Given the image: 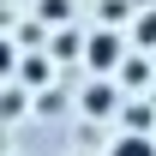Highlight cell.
<instances>
[{"instance_id": "1", "label": "cell", "mask_w": 156, "mask_h": 156, "mask_svg": "<svg viewBox=\"0 0 156 156\" xmlns=\"http://www.w3.org/2000/svg\"><path fill=\"white\" fill-rule=\"evenodd\" d=\"M120 90H126V84H120L114 72H96L90 84H84V96H78V114H84V120H108V114H120V108H126V102H120Z\"/></svg>"}, {"instance_id": "2", "label": "cell", "mask_w": 156, "mask_h": 156, "mask_svg": "<svg viewBox=\"0 0 156 156\" xmlns=\"http://www.w3.org/2000/svg\"><path fill=\"white\" fill-rule=\"evenodd\" d=\"M120 60H126V42L114 30H90L84 36V66L90 72H120Z\"/></svg>"}, {"instance_id": "3", "label": "cell", "mask_w": 156, "mask_h": 156, "mask_svg": "<svg viewBox=\"0 0 156 156\" xmlns=\"http://www.w3.org/2000/svg\"><path fill=\"white\" fill-rule=\"evenodd\" d=\"M108 156H156V132H132V126H126V132L108 144Z\"/></svg>"}, {"instance_id": "4", "label": "cell", "mask_w": 156, "mask_h": 156, "mask_svg": "<svg viewBox=\"0 0 156 156\" xmlns=\"http://www.w3.org/2000/svg\"><path fill=\"white\" fill-rule=\"evenodd\" d=\"M120 84H150V48H138V54L120 60Z\"/></svg>"}, {"instance_id": "5", "label": "cell", "mask_w": 156, "mask_h": 156, "mask_svg": "<svg viewBox=\"0 0 156 156\" xmlns=\"http://www.w3.org/2000/svg\"><path fill=\"white\" fill-rule=\"evenodd\" d=\"M120 120H126L132 132H156V108H150V102H126V108H120Z\"/></svg>"}, {"instance_id": "6", "label": "cell", "mask_w": 156, "mask_h": 156, "mask_svg": "<svg viewBox=\"0 0 156 156\" xmlns=\"http://www.w3.org/2000/svg\"><path fill=\"white\" fill-rule=\"evenodd\" d=\"M18 72H24V84H48V78H54V54H48V60H42V54H24Z\"/></svg>"}, {"instance_id": "7", "label": "cell", "mask_w": 156, "mask_h": 156, "mask_svg": "<svg viewBox=\"0 0 156 156\" xmlns=\"http://www.w3.org/2000/svg\"><path fill=\"white\" fill-rule=\"evenodd\" d=\"M66 18H72V0H36V24H54L60 30Z\"/></svg>"}, {"instance_id": "8", "label": "cell", "mask_w": 156, "mask_h": 156, "mask_svg": "<svg viewBox=\"0 0 156 156\" xmlns=\"http://www.w3.org/2000/svg\"><path fill=\"white\" fill-rule=\"evenodd\" d=\"M132 42L138 48H156V6H144V12L132 18Z\"/></svg>"}, {"instance_id": "9", "label": "cell", "mask_w": 156, "mask_h": 156, "mask_svg": "<svg viewBox=\"0 0 156 156\" xmlns=\"http://www.w3.org/2000/svg\"><path fill=\"white\" fill-rule=\"evenodd\" d=\"M18 60H24V48H18L12 36H0V78H12V72H18Z\"/></svg>"}, {"instance_id": "10", "label": "cell", "mask_w": 156, "mask_h": 156, "mask_svg": "<svg viewBox=\"0 0 156 156\" xmlns=\"http://www.w3.org/2000/svg\"><path fill=\"white\" fill-rule=\"evenodd\" d=\"M48 54H54V60H72V54H78V36L66 30V24L54 30V48H48Z\"/></svg>"}, {"instance_id": "11", "label": "cell", "mask_w": 156, "mask_h": 156, "mask_svg": "<svg viewBox=\"0 0 156 156\" xmlns=\"http://www.w3.org/2000/svg\"><path fill=\"white\" fill-rule=\"evenodd\" d=\"M24 108V90H6V96H0V114H18Z\"/></svg>"}]
</instances>
